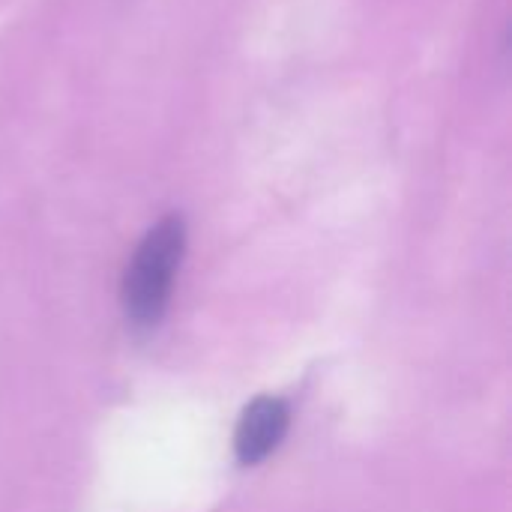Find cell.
Wrapping results in <instances>:
<instances>
[{"mask_svg":"<svg viewBox=\"0 0 512 512\" xmlns=\"http://www.w3.org/2000/svg\"><path fill=\"white\" fill-rule=\"evenodd\" d=\"M186 255V222L183 216L159 219L138 243L126 276H123V312L132 327L153 330L171 303L174 279Z\"/></svg>","mask_w":512,"mask_h":512,"instance_id":"obj_1","label":"cell"},{"mask_svg":"<svg viewBox=\"0 0 512 512\" xmlns=\"http://www.w3.org/2000/svg\"><path fill=\"white\" fill-rule=\"evenodd\" d=\"M291 426V408L279 396L249 402L234 429V453L240 465H258L279 450Z\"/></svg>","mask_w":512,"mask_h":512,"instance_id":"obj_2","label":"cell"}]
</instances>
